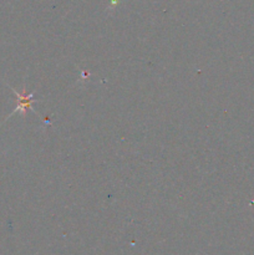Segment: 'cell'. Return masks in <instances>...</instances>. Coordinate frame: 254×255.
I'll use <instances>...</instances> for the list:
<instances>
[{
  "instance_id": "6da1fadb",
  "label": "cell",
  "mask_w": 254,
  "mask_h": 255,
  "mask_svg": "<svg viewBox=\"0 0 254 255\" xmlns=\"http://www.w3.org/2000/svg\"><path fill=\"white\" fill-rule=\"evenodd\" d=\"M11 90H12V92H15V95H16V97H17V101H19L17 107L15 109V111L12 112V114L20 111V112H22V115H25V112H26L27 109H31V102L34 101V100H32V94L21 95V94H19V92H17L15 89H11Z\"/></svg>"
}]
</instances>
